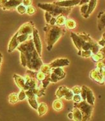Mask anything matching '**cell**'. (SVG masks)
Here are the masks:
<instances>
[{"mask_svg": "<svg viewBox=\"0 0 105 121\" xmlns=\"http://www.w3.org/2000/svg\"><path fill=\"white\" fill-rule=\"evenodd\" d=\"M81 87L79 86H74L72 87L71 90L74 94H79L81 92Z\"/></svg>", "mask_w": 105, "mask_h": 121, "instance_id": "e575fe53", "label": "cell"}, {"mask_svg": "<svg viewBox=\"0 0 105 121\" xmlns=\"http://www.w3.org/2000/svg\"><path fill=\"white\" fill-rule=\"evenodd\" d=\"M79 2L80 0H61L55 1L53 3L61 7H72L78 5Z\"/></svg>", "mask_w": 105, "mask_h": 121, "instance_id": "2e32d148", "label": "cell"}, {"mask_svg": "<svg viewBox=\"0 0 105 121\" xmlns=\"http://www.w3.org/2000/svg\"><path fill=\"white\" fill-rule=\"evenodd\" d=\"M18 31L14 34L13 37H12L10 41L9 42V48H8V52L9 53H12L14 51L15 49L17 48V47L19 45V43L18 42V40H17V37H18Z\"/></svg>", "mask_w": 105, "mask_h": 121, "instance_id": "e0dca14e", "label": "cell"}, {"mask_svg": "<svg viewBox=\"0 0 105 121\" xmlns=\"http://www.w3.org/2000/svg\"><path fill=\"white\" fill-rule=\"evenodd\" d=\"M67 117H68V118H69V119H72V112L69 113H68Z\"/></svg>", "mask_w": 105, "mask_h": 121, "instance_id": "7bdbcfd3", "label": "cell"}, {"mask_svg": "<svg viewBox=\"0 0 105 121\" xmlns=\"http://www.w3.org/2000/svg\"><path fill=\"white\" fill-rule=\"evenodd\" d=\"M26 13H28V15H33L35 13V9L33 7H31V6L27 7Z\"/></svg>", "mask_w": 105, "mask_h": 121, "instance_id": "836d02e7", "label": "cell"}, {"mask_svg": "<svg viewBox=\"0 0 105 121\" xmlns=\"http://www.w3.org/2000/svg\"><path fill=\"white\" fill-rule=\"evenodd\" d=\"M55 18H56V24H55L60 26H64L66 23L67 17L62 14H60Z\"/></svg>", "mask_w": 105, "mask_h": 121, "instance_id": "484cf974", "label": "cell"}, {"mask_svg": "<svg viewBox=\"0 0 105 121\" xmlns=\"http://www.w3.org/2000/svg\"><path fill=\"white\" fill-rule=\"evenodd\" d=\"M97 26L99 30L101 31L105 26V12H99L97 16Z\"/></svg>", "mask_w": 105, "mask_h": 121, "instance_id": "d6986e66", "label": "cell"}, {"mask_svg": "<svg viewBox=\"0 0 105 121\" xmlns=\"http://www.w3.org/2000/svg\"><path fill=\"white\" fill-rule=\"evenodd\" d=\"M81 96L83 100H85L88 103L94 106L95 102V96L92 90L88 86L83 85L81 89Z\"/></svg>", "mask_w": 105, "mask_h": 121, "instance_id": "52a82bcc", "label": "cell"}, {"mask_svg": "<svg viewBox=\"0 0 105 121\" xmlns=\"http://www.w3.org/2000/svg\"><path fill=\"white\" fill-rule=\"evenodd\" d=\"M34 27L32 21H29L28 22L24 23L20 27V28L18 30V34H28V35H32L33 29Z\"/></svg>", "mask_w": 105, "mask_h": 121, "instance_id": "4fadbf2b", "label": "cell"}, {"mask_svg": "<svg viewBox=\"0 0 105 121\" xmlns=\"http://www.w3.org/2000/svg\"><path fill=\"white\" fill-rule=\"evenodd\" d=\"M38 7L40 9L48 12L52 17H57L60 14L64 15L67 17L68 15L72 10V7H61L52 3H38Z\"/></svg>", "mask_w": 105, "mask_h": 121, "instance_id": "277c9868", "label": "cell"}, {"mask_svg": "<svg viewBox=\"0 0 105 121\" xmlns=\"http://www.w3.org/2000/svg\"><path fill=\"white\" fill-rule=\"evenodd\" d=\"M70 38L78 50V54L81 51H91L92 54H96L101 49L98 43L85 32L81 33L71 32Z\"/></svg>", "mask_w": 105, "mask_h": 121, "instance_id": "7a4b0ae2", "label": "cell"}, {"mask_svg": "<svg viewBox=\"0 0 105 121\" xmlns=\"http://www.w3.org/2000/svg\"><path fill=\"white\" fill-rule=\"evenodd\" d=\"M90 57L92 58V60L94 62H97L103 60L105 58V47L101 48V49L96 54H92Z\"/></svg>", "mask_w": 105, "mask_h": 121, "instance_id": "ac0fdd59", "label": "cell"}, {"mask_svg": "<svg viewBox=\"0 0 105 121\" xmlns=\"http://www.w3.org/2000/svg\"><path fill=\"white\" fill-rule=\"evenodd\" d=\"M26 98V95L25 91L24 90H21L19 94L18 95V99L19 101H22Z\"/></svg>", "mask_w": 105, "mask_h": 121, "instance_id": "d6a6232c", "label": "cell"}, {"mask_svg": "<svg viewBox=\"0 0 105 121\" xmlns=\"http://www.w3.org/2000/svg\"><path fill=\"white\" fill-rule=\"evenodd\" d=\"M90 1V0H80V2L79 3V5L81 6L83 4H86V3H88Z\"/></svg>", "mask_w": 105, "mask_h": 121, "instance_id": "b9f144b4", "label": "cell"}, {"mask_svg": "<svg viewBox=\"0 0 105 121\" xmlns=\"http://www.w3.org/2000/svg\"><path fill=\"white\" fill-rule=\"evenodd\" d=\"M9 103L10 104H15L19 101L18 99V94L16 93H12L9 95Z\"/></svg>", "mask_w": 105, "mask_h": 121, "instance_id": "83f0119b", "label": "cell"}, {"mask_svg": "<svg viewBox=\"0 0 105 121\" xmlns=\"http://www.w3.org/2000/svg\"><path fill=\"white\" fill-rule=\"evenodd\" d=\"M97 3V0H90V1L88 4L87 12L85 13V15L83 16V17L88 18L90 16V14L92 13V12L94 11L95 8L96 7Z\"/></svg>", "mask_w": 105, "mask_h": 121, "instance_id": "ffe728a7", "label": "cell"}, {"mask_svg": "<svg viewBox=\"0 0 105 121\" xmlns=\"http://www.w3.org/2000/svg\"><path fill=\"white\" fill-rule=\"evenodd\" d=\"M81 9H80V12H81V15L83 16V17L85 15V13H87V12L88 10V4L87 3H86V4H83L82 5H81Z\"/></svg>", "mask_w": 105, "mask_h": 121, "instance_id": "1f68e13d", "label": "cell"}, {"mask_svg": "<svg viewBox=\"0 0 105 121\" xmlns=\"http://www.w3.org/2000/svg\"><path fill=\"white\" fill-rule=\"evenodd\" d=\"M51 17H52V16L48 12L46 11V12H45V19H46V21L47 24H49Z\"/></svg>", "mask_w": 105, "mask_h": 121, "instance_id": "74e56055", "label": "cell"}, {"mask_svg": "<svg viewBox=\"0 0 105 121\" xmlns=\"http://www.w3.org/2000/svg\"><path fill=\"white\" fill-rule=\"evenodd\" d=\"M2 57H3L2 54L0 53V67H1V63H2Z\"/></svg>", "mask_w": 105, "mask_h": 121, "instance_id": "ee69618b", "label": "cell"}, {"mask_svg": "<svg viewBox=\"0 0 105 121\" xmlns=\"http://www.w3.org/2000/svg\"><path fill=\"white\" fill-rule=\"evenodd\" d=\"M13 78L15 80V83L17 84L18 87L21 90H24V84H25V79L24 78L21 76L19 75L14 74L13 75Z\"/></svg>", "mask_w": 105, "mask_h": 121, "instance_id": "44dd1931", "label": "cell"}, {"mask_svg": "<svg viewBox=\"0 0 105 121\" xmlns=\"http://www.w3.org/2000/svg\"><path fill=\"white\" fill-rule=\"evenodd\" d=\"M72 115V119L76 121H82V113L80 112V110L78 108H74L71 112Z\"/></svg>", "mask_w": 105, "mask_h": 121, "instance_id": "7402d4cb", "label": "cell"}, {"mask_svg": "<svg viewBox=\"0 0 105 121\" xmlns=\"http://www.w3.org/2000/svg\"><path fill=\"white\" fill-rule=\"evenodd\" d=\"M66 73L61 67L51 69L50 72V82L57 83L66 77Z\"/></svg>", "mask_w": 105, "mask_h": 121, "instance_id": "ba28073f", "label": "cell"}, {"mask_svg": "<svg viewBox=\"0 0 105 121\" xmlns=\"http://www.w3.org/2000/svg\"><path fill=\"white\" fill-rule=\"evenodd\" d=\"M64 26L69 30H74L76 28V23L74 20L71 19H67Z\"/></svg>", "mask_w": 105, "mask_h": 121, "instance_id": "d4e9b609", "label": "cell"}, {"mask_svg": "<svg viewBox=\"0 0 105 121\" xmlns=\"http://www.w3.org/2000/svg\"><path fill=\"white\" fill-rule=\"evenodd\" d=\"M44 31L46 37V42L47 44V49L51 51L55 43L58 40L61 36L66 33V28L64 26H60L55 25L46 24L44 27Z\"/></svg>", "mask_w": 105, "mask_h": 121, "instance_id": "3957f363", "label": "cell"}, {"mask_svg": "<svg viewBox=\"0 0 105 121\" xmlns=\"http://www.w3.org/2000/svg\"><path fill=\"white\" fill-rule=\"evenodd\" d=\"M55 95L58 99L64 98L66 100L70 101L72 100L74 94L72 92V90L68 88L67 86H61L58 88L55 92Z\"/></svg>", "mask_w": 105, "mask_h": 121, "instance_id": "8992f818", "label": "cell"}, {"mask_svg": "<svg viewBox=\"0 0 105 121\" xmlns=\"http://www.w3.org/2000/svg\"><path fill=\"white\" fill-rule=\"evenodd\" d=\"M24 79H25V84H24V91L29 90V89L42 87L41 82H39L35 79V78L31 76L28 74H26Z\"/></svg>", "mask_w": 105, "mask_h": 121, "instance_id": "9c48e42d", "label": "cell"}, {"mask_svg": "<svg viewBox=\"0 0 105 121\" xmlns=\"http://www.w3.org/2000/svg\"><path fill=\"white\" fill-rule=\"evenodd\" d=\"M105 63L101 61H99L96 64V68L98 69H105Z\"/></svg>", "mask_w": 105, "mask_h": 121, "instance_id": "8d00e7d4", "label": "cell"}, {"mask_svg": "<svg viewBox=\"0 0 105 121\" xmlns=\"http://www.w3.org/2000/svg\"><path fill=\"white\" fill-rule=\"evenodd\" d=\"M72 100H73L74 103H79L82 101V98L81 95H79V94H74Z\"/></svg>", "mask_w": 105, "mask_h": 121, "instance_id": "d590c367", "label": "cell"}, {"mask_svg": "<svg viewBox=\"0 0 105 121\" xmlns=\"http://www.w3.org/2000/svg\"><path fill=\"white\" fill-rule=\"evenodd\" d=\"M25 93H26V97L28 98V101L30 104V105L35 110H37L38 108L37 101V99L36 97L37 96L33 94L31 90H25Z\"/></svg>", "mask_w": 105, "mask_h": 121, "instance_id": "9a60e30c", "label": "cell"}, {"mask_svg": "<svg viewBox=\"0 0 105 121\" xmlns=\"http://www.w3.org/2000/svg\"><path fill=\"white\" fill-rule=\"evenodd\" d=\"M33 38V35H28V34H18V37H17V40H18V42L21 44L22 42H25L27 40Z\"/></svg>", "mask_w": 105, "mask_h": 121, "instance_id": "cb8c5ba5", "label": "cell"}, {"mask_svg": "<svg viewBox=\"0 0 105 121\" xmlns=\"http://www.w3.org/2000/svg\"><path fill=\"white\" fill-rule=\"evenodd\" d=\"M92 55V53L91 51H81L80 53L78 54V55L83 58H89Z\"/></svg>", "mask_w": 105, "mask_h": 121, "instance_id": "f546056e", "label": "cell"}, {"mask_svg": "<svg viewBox=\"0 0 105 121\" xmlns=\"http://www.w3.org/2000/svg\"><path fill=\"white\" fill-rule=\"evenodd\" d=\"M32 35H33V44L35 46V48L36 50L39 53V56L41 57L42 56V43L40 36L39 35V31L36 28L35 26L33 27V32H32Z\"/></svg>", "mask_w": 105, "mask_h": 121, "instance_id": "8fae6325", "label": "cell"}, {"mask_svg": "<svg viewBox=\"0 0 105 121\" xmlns=\"http://www.w3.org/2000/svg\"><path fill=\"white\" fill-rule=\"evenodd\" d=\"M105 69H95L90 73V78L97 83L103 85L105 83Z\"/></svg>", "mask_w": 105, "mask_h": 121, "instance_id": "30bf717a", "label": "cell"}, {"mask_svg": "<svg viewBox=\"0 0 105 121\" xmlns=\"http://www.w3.org/2000/svg\"><path fill=\"white\" fill-rule=\"evenodd\" d=\"M74 107L78 108L82 113V121H89L92 116L94 106L88 104L85 100L79 103H74Z\"/></svg>", "mask_w": 105, "mask_h": 121, "instance_id": "5b68a950", "label": "cell"}, {"mask_svg": "<svg viewBox=\"0 0 105 121\" xmlns=\"http://www.w3.org/2000/svg\"><path fill=\"white\" fill-rule=\"evenodd\" d=\"M52 108L57 111H60L63 108V103L60 99H56L52 103Z\"/></svg>", "mask_w": 105, "mask_h": 121, "instance_id": "4316f807", "label": "cell"}, {"mask_svg": "<svg viewBox=\"0 0 105 121\" xmlns=\"http://www.w3.org/2000/svg\"><path fill=\"white\" fill-rule=\"evenodd\" d=\"M98 44L101 47V48H104L105 46V33L103 34V38L102 39L100 40L99 41H98Z\"/></svg>", "mask_w": 105, "mask_h": 121, "instance_id": "ab89813d", "label": "cell"}, {"mask_svg": "<svg viewBox=\"0 0 105 121\" xmlns=\"http://www.w3.org/2000/svg\"><path fill=\"white\" fill-rule=\"evenodd\" d=\"M22 2V0H7V1L1 5L0 7L4 10H10L16 9V7L21 4Z\"/></svg>", "mask_w": 105, "mask_h": 121, "instance_id": "7c38bea8", "label": "cell"}, {"mask_svg": "<svg viewBox=\"0 0 105 121\" xmlns=\"http://www.w3.org/2000/svg\"><path fill=\"white\" fill-rule=\"evenodd\" d=\"M16 49L20 51V59L22 66L30 70L39 71L40 67L44 63L35 49L33 38L19 44Z\"/></svg>", "mask_w": 105, "mask_h": 121, "instance_id": "6da1fadb", "label": "cell"}, {"mask_svg": "<svg viewBox=\"0 0 105 121\" xmlns=\"http://www.w3.org/2000/svg\"><path fill=\"white\" fill-rule=\"evenodd\" d=\"M51 70V69L50 68V67L49 66L48 64H43L40 67L39 71L46 74H48V73H50Z\"/></svg>", "mask_w": 105, "mask_h": 121, "instance_id": "f1b7e54d", "label": "cell"}, {"mask_svg": "<svg viewBox=\"0 0 105 121\" xmlns=\"http://www.w3.org/2000/svg\"><path fill=\"white\" fill-rule=\"evenodd\" d=\"M37 110L39 116H40V117L42 116L48 112V106L44 103H41L38 106Z\"/></svg>", "mask_w": 105, "mask_h": 121, "instance_id": "603a6c76", "label": "cell"}, {"mask_svg": "<svg viewBox=\"0 0 105 121\" xmlns=\"http://www.w3.org/2000/svg\"><path fill=\"white\" fill-rule=\"evenodd\" d=\"M70 62L67 58H58L51 62L48 65L51 69H53L56 67H63L65 66H68Z\"/></svg>", "mask_w": 105, "mask_h": 121, "instance_id": "5bb4252c", "label": "cell"}, {"mask_svg": "<svg viewBox=\"0 0 105 121\" xmlns=\"http://www.w3.org/2000/svg\"><path fill=\"white\" fill-rule=\"evenodd\" d=\"M16 9H17V11L19 13H21V14H23V13H26V7L23 5L22 3L20 4L19 5H18V7H16Z\"/></svg>", "mask_w": 105, "mask_h": 121, "instance_id": "4dcf8cb0", "label": "cell"}, {"mask_svg": "<svg viewBox=\"0 0 105 121\" xmlns=\"http://www.w3.org/2000/svg\"><path fill=\"white\" fill-rule=\"evenodd\" d=\"M49 24L50 25H55L56 24V18L54 17H52L50 21L49 22Z\"/></svg>", "mask_w": 105, "mask_h": 121, "instance_id": "60d3db41", "label": "cell"}, {"mask_svg": "<svg viewBox=\"0 0 105 121\" xmlns=\"http://www.w3.org/2000/svg\"><path fill=\"white\" fill-rule=\"evenodd\" d=\"M22 4L25 7H29L32 4V0H22Z\"/></svg>", "mask_w": 105, "mask_h": 121, "instance_id": "f35d334b", "label": "cell"}]
</instances>
